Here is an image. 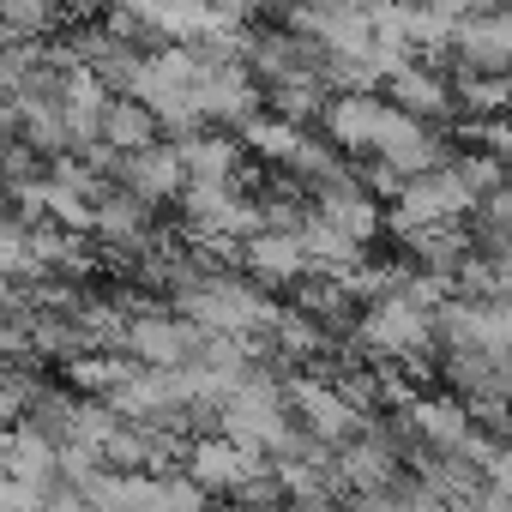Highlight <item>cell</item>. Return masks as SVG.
<instances>
[{"mask_svg": "<svg viewBox=\"0 0 512 512\" xmlns=\"http://www.w3.org/2000/svg\"><path fill=\"white\" fill-rule=\"evenodd\" d=\"M181 458H187L181 470H187V476H193L205 494H235V488H241L253 470L266 464L260 452L235 446L229 434H205V440H187V446H181Z\"/></svg>", "mask_w": 512, "mask_h": 512, "instance_id": "7", "label": "cell"}, {"mask_svg": "<svg viewBox=\"0 0 512 512\" xmlns=\"http://www.w3.org/2000/svg\"><path fill=\"white\" fill-rule=\"evenodd\" d=\"M205 344V326H193L181 308H139L121 332V350L145 368H187Z\"/></svg>", "mask_w": 512, "mask_h": 512, "instance_id": "2", "label": "cell"}, {"mask_svg": "<svg viewBox=\"0 0 512 512\" xmlns=\"http://www.w3.org/2000/svg\"><path fill=\"white\" fill-rule=\"evenodd\" d=\"M175 308L193 320V326H205V332H229V338H260L266 344V326H272V314H278V302L253 284V278H235V272H223V266H205L181 296H175Z\"/></svg>", "mask_w": 512, "mask_h": 512, "instance_id": "1", "label": "cell"}, {"mask_svg": "<svg viewBox=\"0 0 512 512\" xmlns=\"http://www.w3.org/2000/svg\"><path fill=\"white\" fill-rule=\"evenodd\" d=\"M175 151H181L187 181H235L241 187V175H247V151L223 127H193V133L175 139Z\"/></svg>", "mask_w": 512, "mask_h": 512, "instance_id": "9", "label": "cell"}, {"mask_svg": "<svg viewBox=\"0 0 512 512\" xmlns=\"http://www.w3.org/2000/svg\"><path fill=\"white\" fill-rule=\"evenodd\" d=\"M380 91H386V103L404 109V115H422V121H446V115H452V85H446L440 67H428V61H410V55H404L398 67H386Z\"/></svg>", "mask_w": 512, "mask_h": 512, "instance_id": "8", "label": "cell"}, {"mask_svg": "<svg viewBox=\"0 0 512 512\" xmlns=\"http://www.w3.org/2000/svg\"><path fill=\"white\" fill-rule=\"evenodd\" d=\"M115 181L127 187V193H139L145 205H175V193L187 187V169H181V151H175V139H151V145H139V151H121L115 157Z\"/></svg>", "mask_w": 512, "mask_h": 512, "instance_id": "4", "label": "cell"}, {"mask_svg": "<svg viewBox=\"0 0 512 512\" xmlns=\"http://www.w3.org/2000/svg\"><path fill=\"white\" fill-rule=\"evenodd\" d=\"M13 145V127H7V115H0V151H7Z\"/></svg>", "mask_w": 512, "mask_h": 512, "instance_id": "12", "label": "cell"}, {"mask_svg": "<svg viewBox=\"0 0 512 512\" xmlns=\"http://www.w3.org/2000/svg\"><path fill=\"white\" fill-rule=\"evenodd\" d=\"M386 97L380 91H338V97H326L320 103V133L344 151V157H368L374 151V133H380V121H386Z\"/></svg>", "mask_w": 512, "mask_h": 512, "instance_id": "6", "label": "cell"}, {"mask_svg": "<svg viewBox=\"0 0 512 512\" xmlns=\"http://www.w3.org/2000/svg\"><path fill=\"white\" fill-rule=\"evenodd\" d=\"M368 157H374V163H386L392 175H422V169L446 163V157H452V145H446V133H440L434 121L404 115V109H386V121H380V133H374V151H368Z\"/></svg>", "mask_w": 512, "mask_h": 512, "instance_id": "3", "label": "cell"}, {"mask_svg": "<svg viewBox=\"0 0 512 512\" xmlns=\"http://www.w3.org/2000/svg\"><path fill=\"white\" fill-rule=\"evenodd\" d=\"M422 7H428L434 19L458 25V19H470V13H488V7H500V0H422Z\"/></svg>", "mask_w": 512, "mask_h": 512, "instance_id": "11", "label": "cell"}, {"mask_svg": "<svg viewBox=\"0 0 512 512\" xmlns=\"http://www.w3.org/2000/svg\"><path fill=\"white\" fill-rule=\"evenodd\" d=\"M235 260H241V272L260 284V290H290V284L308 272V253H302L296 229H266V223L241 235Z\"/></svg>", "mask_w": 512, "mask_h": 512, "instance_id": "5", "label": "cell"}, {"mask_svg": "<svg viewBox=\"0 0 512 512\" xmlns=\"http://www.w3.org/2000/svg\"><path fill=\"white\" fill-rule=\"evenodd\" d=\"M97 139L109 145V151H139V145H151L157 139V115L127 91V97H109L103 103V121H97Z\"/></svg>", "mask_w": 512, "mask_h": 512, "instance_id": "10", "label": "cell"}]
</instances>
